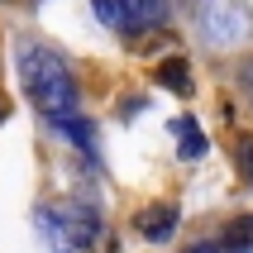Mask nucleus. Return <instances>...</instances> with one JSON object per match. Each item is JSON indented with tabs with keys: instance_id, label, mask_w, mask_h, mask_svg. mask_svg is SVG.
Segmentation results:
<instances>
[{
	"instance_id": "1",
	"label": "nucleus",
	"mask_w": 253,
	"mask_h": 253,
	"mask_svg": "<svg viewBox=\"0 0 253 253\" xmlns=\"http://www.w3.org/2000/svg\"><path fill=\"white\" fill-rule=\"evenodd\" d=\"M39 234L53 253H120V234L105 225V215L82 201H53L39 211Z\"/></svg>"
},
{
	"instance_id": "2",
	"label": "nucleus",
	"mask_w": 253,
	"mask_h": 253,
	"mask_svg": "<svg viewBox=\"0 0 253 253\" xmlns=\"http://www.w3.org/2000/svg\"><path fill=\"white\" fill-rule=\"evenodd\" d=\"M19 82H24L29 100H34L48 120L82 115L77 77L67 72V62H62L53 48H43V43H24V48H19Z\"/></svg>"
},
{
	"instance_id": "3",
	"label": "nucleus",
	"mask_w": 253,
	"mask_h": 253,
	"mask_svg": "<svg viewBox=\"0 0 253 253\" xmlns=\"http://www.w3.org/2000/svg\"><path fill=\"white\" fill-rule=\"evenodd\" d=\"M196 34L206 48L229 53L253 39V10L244 0H201L196 5Z\"/></svg>"
},
{
	"instance_id": "4",
	"label": "nucleus",
	"mask_w": 253,
	"mask_h": 253,
	"mask_svg": "<svg viewBox=\"0 0 253 253\" xmlns=\"http://www.w3.org/2000/svg\"><path fill=\"white\" fill-rule=\"evenodd\" d=\"M91 10L115 34H143L168 19V0H91Z\"/></svg>"
},
{
	"instance_id": "5",
	"label": "nucleus",
	"mask_w": 253,
	"mask_h": 253,
	"mask_svg": "<svg viewBox=\"0 0 253 253\" xmlns=\"http://www.w3.org/2000/svg\"><path fill=\"white\" fill-rule=\"evenodd\" d=\"M177 225H182V211L172 206V201H163V206H148V211L139 215V234L148 244H168L172 234H177Z\"/></svg>"
},
{
	"instance_id": "6",
	"label": "nucleus",
	"mask_w": 253,
	"mask_h": 253,
	"mask_svg": "<svg viewBox=\"0 0 253 253\" xmlns=\"http://www.w3.org/2000/svg\"><path fill=\"white\" fill-rule=\"evenodd\" d=\"M172 134H177V153L186 158V163H196V158H206V134L196 129V120L191 115H182V120H172Z\"/></svg>"
},
{
	"instance_id": "7",
	"label": "nucleus",
	"mask_w": 253,
	"mask_h": 253,
	"mask_svg": "<svg viewBox=\"0 0 253 253\" xmlns=\"http://www.w3.org/2000/svg\"><path fill=\"white\" fill-rule=\"evenodd\" d=\"M158 86H168L172 96H191V67H186L182 57H168V62H158Z\"/></svg>"
},
{
	"instance_id": "8",
	"label": "nucleus",
	"mask_w": 253,
	"mask_h": 253,
	"mask_svg": "<svg viewBox=\"0 0 253 253\" xmlns=\"http://www.w3.org/2000/svg\"><path fill=\"white\" fill-rule=\"evenodd\" d=\"M57 134H67L77 148H82L86 158H96V129H91V120H82V115H67V120H53Z\"/></svg>"
},
{
	"instance_id": "9",
	"label": "nucleus",
	"mask_w": 253,
	"mask_h": 253,
	"mask_svg": "<svg viewBox=\"0 0 253 253\" xmlns=\"http://www.w3.org/2000/svg\"><path fill=\"white\" fill-rule=\"evenodd\" d=\"M220 249L225 253H253V215H239V220H229V229L220 234Z\"/></svg>"
},
{
	"instance_id": "10",
	"label": "nucleus",
	"mask_w": 253,
	"mask_h": 253,
	"mask_svg": "<svg viewBox=\"0 0 253 253\" xmlns=\"http://www.w3.org/2000/svg\"><path fill=\"white\" fill-rule=\"evenodd\" d=\"M234 158H239V172H244V182H253V139H244L239 148H234Z\"/></svg>"
},
{
	"instance_id": "11",
	"label": "nucleus",
	"mask_w": 253,
	"mask_h": 253,
	"mask_svg": "<svg viewBox=\"0 0 253 253\" xmlns=\"http://www.w3.org/2000/svg\"><path fill=\"white\" fill-rule=\"evenodd\" d=\"M186 253H225V249H220V244H215V239H201V244H191V249H186Z\"/></svg>"
},
{
	"instance_id": "12",
	"label": "nucleus",
	"mask_w": 253,
	"mask_h": 253,
	"mask_svg": "<svg viewBox=\"0 0 253 253\" xmlns=\"http://www.w3.org/2000/svg\"><path fill=\"white\" fill-rule=\"evenodd\" d=\"M239 86L253 96V62H244V67H239Z\"/></svg>"
},
{
	"instance_id": "13",
	"label": "nucleus",
	"mask_w": 253,
	"mask_h": 253,
	"mask_svg": "<svg viewBox=\"0 0 253 253\" xmlns=\"http://www.w3.org/2000/svg\"><path fill=\"white\" fill-rule=\"evenodd\" d=\"M5 115H10V105H5V100H0V120H5Z\"/></svg>"
}]
</instances>
